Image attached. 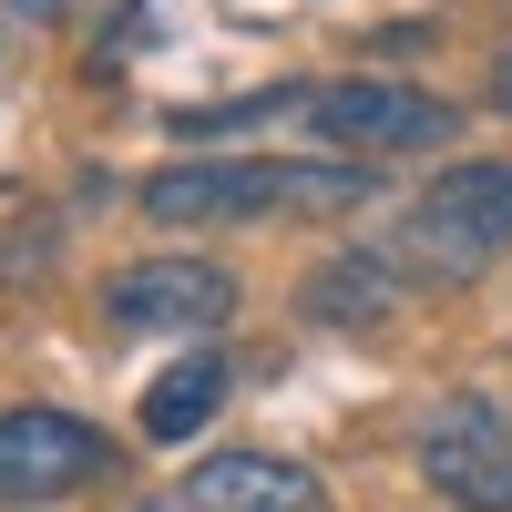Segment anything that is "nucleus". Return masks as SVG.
Listing matches in <instances>:
<instances>
[{
  "label": "nucleus",
  "instance_id": "3",
  "mask_svg": "<svg viewBox=\"0 0 512 512\" xmlns=\"http://www.w3.org/2000/svg\"><path fill=\"white\" fill-rule=\"evenodd\" d=\"M287 113H308L318 134H328L338 154H359V164H379V154H420V144H451V123H461L441 93H420V82H297Z\"/></svg>",
  "mask_w": 512,
  "mask_h": 512
},
{
  "label": "nucleus",
  "instance_id": "10",
  "mask_svg": "<svg viewBox=\"0 0 512 512\" xmlns=\"http://www.w3.org/2000/svg\"><path fill=\"white\" fill-rule=\"evenodd\" d=\"M482 93H492V113H512V52L492 62V82H482Z\"/></svg>",
  "mask_w": 512,
  "mask_h": 512
},
{
  "label": "nucleus",
  "instance_id": "8",
  "mask_svg": "<svg viewBox=\"0 0 512 512\" xmlns=\"http://www.w3.org/2000/svg\"><path fill=\"white\" fill-rule=\"evenodd\" d=\"M226 379H236V359H226V349H185V359L144 390V441H195L205 420L226 410Z\"/></svg>",
  "mask_w": 512,
  "mask_h": 512
},
{
  "label": "nucleus",
  "instance_id": "1",
  "mask_svg": "<svg viewBox=\"0 0 512 512\" xmlns=\"http://www.w3.org/2000/svg\"><path fill=\"white\" fill-rule=\"evenodd\" d=\"M134 205L154 226H246V216H359L369 205V164L359 154H318V164H154V175L134 185Z\"/></svg>",
  "mask_w": 512,
  "mask_h": 512
},
{
  "label": "nucleus",
  "instance_id": "7",
  "mask_svg": "<svg viewBox=\"0 0 512 512\" xmlns=\"http://www.w3.org/2000/svg\"><path fill=\"white\" fill-rule=\"evenodd\" d=\"M175 502L185 512H318L328 492H318L308 461H287V451H216V461L185 472Z\"/></svg>",
  "mask_w": 512,
  "mask_h": 512
},
{
  "label": "nucleus",
  "instance_id": "6",
  "mask_svg": "<svg viewBox=\"0 0 512 512\" xmlns=\"http://www.w3.org/2000/svg\"><path fill=\"white\" fill-rule=\"evenodd\" d=\"M103 318H113V328H175V338H205V328L236 318V277L216 267V256H144V267H113Z\"/></svg>",
  "mask_w": 512,
  "mask_h": 512
},
{
  "label": "nucleus",
  "instance_id": "9",
  "mask_svg": "<svg viewBox=\"0 0 512 512\" xmlns=\"http://www.w3.org/2000/svg\"><path fill=\"white\" fill-rule=\"evenodd\" d=\"M308 318H390V267L379 256H328L308 277Z\"/></svg>",
  "mask_w": 512,
  "mask_h": 512
},
{
  "label": "nucleus",
  "instance_id": "2",
  "mask_svg": "<svg viewBox=\"0 0 512 512\" xmlns=\"http://www.w3.org/2000/svg\"><path fill=\"white\" fill-rule=\"evenodd\" d=\"M400 256H420L441 287L482 277L492 256H512V164H451L400 216Z\"/></svg>",
  "mask_w": 512,
  "mask_h": 512
},
{
  "label": "nucleus",
  "instance_id": "5",
  "mask_svg": "<svg viewBox=\"0 0 512 512\" xmlns=\"http://www.w3.org/2000/svg\"><path fill=\"white\" fill-rule=\"evenodd\" d=\"M420 482L461 512H512V410L482 390H451L420 431Z\"/></svg>",
  "mask_w": 512,
  "mask_h": 512
},
{
  "label": "nucleus",
  "instance_id": "4",
  "mask_svg": "<svg viewBox=\"0 0 512 512\" xmlns=\"http://www.w3.org/2000/svg\"><path fill=\"white\" fill-rule=\"evenodd\" d=\"M113 441L93 431V420H72V410H0V502H21V512H41V502H72V492H93V482H113Z\"/></svg>",
  "mask_w": 512,
  "mask_h": 512
},
{
  "label": "nucleus",
  "instance_id": "12",
  "mask_svg": "<svg viewBox=\"0 0 512 512\" xmlns=\"http://www.w3.org/2000/svg\"><path fill=\"white\" fill-rule=\"evenodd\" d=\"M154 512H185V502H154Z\"/></svg>",
  "mask_w": 512,
  "mask_h": 512
},
{
  "label": "nucleus",
  "instance_id": "11",
  "mask_svg": "<svg viewBox=\"0 0 512 512\" xmlns=\"http://www.w3.org/2000/svg\"><path fill=\"white\" fill-rule=\"evenodd\" d=\"M21 21H72V0H11Z\"/></svg>",
  "mask_w": 512,
  "mask_h": 512
}]
</instances>
